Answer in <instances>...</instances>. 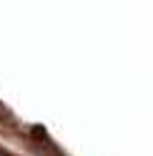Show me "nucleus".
Listing matches in <instances>:
<instances>
[{
    "label": "nucleus",
    "mask_w": 153,
    "mask_h": 156,
    "mask_svg": "<svg viewBox=\"0 0 153 156\" xmlns=\"http://www.w3.org/2000/svg\"><path fill=\"white\" fill-rule=\"evenodd\" d=\"M3 119H8V113H5L3 108H0V121H3Z\"/></svg>",
    "instance_id": "f257e3e1"
}]
</instances>
